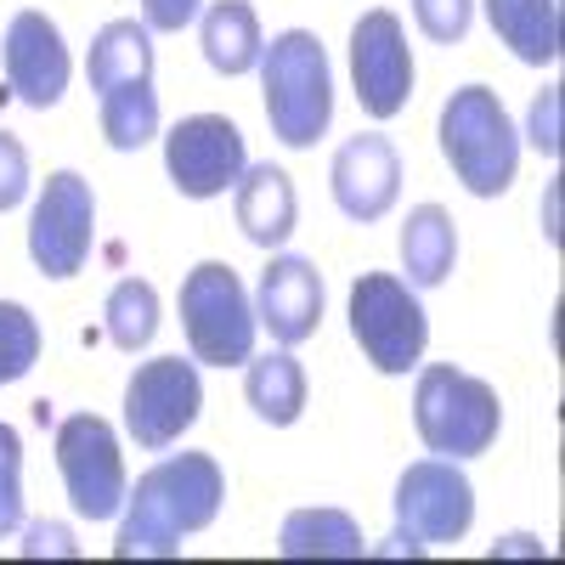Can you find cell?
<instances>
[{
	"mask_svg": "<svg viewBox=\"0 0 565 565\" xmlns=\"http://www.w3.org/2000/svg\"><path fill=\"white\" fill-rule=\"evenodd\" d=\"M328 181H334V204L351 215V221H385L396 193H402V159L391 148V136L380 130H362L351 136L345 148L328 164Z\"/></svg>",
	"mask_w": 565,
	"mask_h": 565,
	"instance_id": "14",
	"label": "cell"
},
{
	"mask_svg": "<svg viewBox=\"0 0 565 565\" xmlns=\"http://www.w3.org/2000/svg\"><path fill=\"white\" fill-rule=\"evenodd\" d=\"M57 476L68 487V503L79 521H114L125 509V458L114 424L97 413H68L57 424Z\"/></svg>",
	"mask_w": 565,
	"mask_h": 565,
	"instance_id": "7",
	"label": "cell"
},
{
	"mask_svg": "<svg viewBox=\"0 0 565 565\" xmlns=\"http://www.w3.org/2000/svg\"><path fill=\"white\" fill-rule=\"evenodd\" d=\"M204 63L226 79H238L260 63L266 52V40H260V18L249 0H215V7L204 12Z\"/></svg>",
	"mask_w": 565,
	"mask_h": 565,
	"instance_id": "19",
	"label": "cell"
},
{
	"mask_svg": "<svg viewBox=\"0 0 565 565\" xmlns=\"http://www.w3.org/2000/svg\"><path fill=\"white\" fill-rule=\"evenodd\" d=\"M277 554L282 559H362L367 543L345 509H295L282 521Z\"/></svg>",
	"mask_w": 565,
	"mask_h": 565,
	"instance_id": "20",
	"label": "cell"
},
{
	"mask_svg": "<svg viewBox=\"0 0 565 565\" xmlns=\"http://www.w3.org/2000/svg\"><path fill=\"white\" fill-rule=\"evenodd\" d=\"M295 181L282 175L277 164H249L238 175V226H244V238L255 249H277V244H289V232H295Z\"/></svg>",
	"mask_w": 565,
	"mask_h": 565,
	"instance_id": "16",
	"label": "cell"
},
{
	"mask_svg": "<svg viewBox=\"0 0 565 565\" xmlns=\"http://www.w3.org/2000/svg\"><path fill=\"white\" fill-rule=\"evenodd\" d=\"M532 148L543 159H559V90H543L532 103Z\"/></svg>",
	"mask_w": 565,
	"mask_h": 565,
	"instance_id": "30",
	"label": "cell"
},
{
	"mask_svg": "<svg viewBox=\"0 0 565 565\" xmlns=\"http://www.w3.org/2000/svg\"><path fill=\"white\" fill-rule=\"evenodd\" d=\"M373 554H385V559H402V554H407V559H418V554H424V543H418L413 532H402V526H396V532L385 537V548H373Z\"/></svg>",
	"mask_w": 565,
	"mask_h": 565,
	"instance_id": "32",
	"label": "cell"
},
{
	"mask_svg": "<svg viewBox=\"0 0 565 565\" xmlns=\"http://www.w3.org/2000/svg\"><path fill=\"white\" fill-rule=\"evenodd\" d=\"M244 396L249 407L271 424V430H289V424L306 413V367L289 356V345L271 351V356H249L244 362Z\"/></svg>",
	"mask_w": 565,
	"mask_h": 565,
	"instance_id": "22",
	"label": "cell"
},
{
	"mask_svg": "<svg viewBox=\"0 0 565 565\" xmlns=\"http://www.w3.org/2000/svg\"><path fill=\"white\" fill-rule=\"evenodd\" d=\"M23 526V441L12 424H0V537Z\"/></svg>",
	"mask_w": 565,
	"mask_h": 565,
	"instance_id": "26",
	"label": "cell"
},
{
	"mask_svg": "<svg viewBox=\"0 0 565 565\" xmlns=\"http://www.w3.org/2000/svg\"><path fill=\"white\" fill-rule=\"evenodd\" d=\"M351 340L380 373L418 367L424 345H430V317H424L413 282L391 271H362L351 282Z\"/></svg>",
	"mask_w": 565,
	"mask_h": 565,
	"instance_id": "6",
	"label": "cell"
},
{
	"mask_svg": "<svg viewBox=\"0 0 565 565\" xmlns=\"http://www.w3.org/2000/svg\"><path fill=\"white\" fill-rule=\"evenodd\" d=\"M85 74H90V90H114V85H130V79H153V29L136 23V18H114L97 29L90 40V57H85Z\"/></svg>",
	"mask_w": 565,
	"mask_h": 565,
	"instance_id": "18",
	"label": "cell"
},
{
	"mask_svg": "<svg viewBox=\"0 0 565 565\" xmlns=\"http://www.w3.org/2000/svg\"><path fill=\"white\" fill-rule=\"evenodd\" d=\"M0 63H7V90L29 108H57L68 90V45L63 29L45 12H18L7 23V40H0Z\"/></svg>",
	"mask_w": 565,
	"mask_h": 565,
	"instance_id": "13",
	"label": "cell"
},
{
	"mask_svg": "<svg viewBox=\"0 0 565 565\" xmlns=\"http://www.w3.org/2000/svg\"><path fill=\"white\" fill-rule=\"evenodd\" d=\"M498 554H537V548H532V537H509V548H498Z\"/></svg>",
	"mask_w": 565,
	"mask_h": 565,
	"instance_id": "33",
	"label": "cell"
},
{
	"mask_svg": "<svg viewBox=\"0 0 565 565\" xmlns=\"http://www.w3.org/2000/svg\"><path fill=\"white\" fill-rule=\"evenodd\" d=\"M413 430L436 458H481L503 430V402L476 373L436 362L413 385Z\"/></svg>",
	"mask_w": 565,
	"mask_h": 565,
	"instance_id": "3",
	"label": "cell"
},
{
	"mask_svg": "<svg viewBox=\"0 0 565 565\" xmlns=\"http://www.w3.org/2000/svg\"><path fill=\"white\" fill-rule=\"evenodd\" d=\"M164 170L181 199H221L249 170L244 130L226 114H193L164 136Z\"/></svg>",
	"mask_w": 565,
	"mask_h": 565,
	"instance_id": "11",
	"label": "cell"
},
{
	"mask_svg": "<svg viewBox=\"0 0 565 565\" xmlns=\"http://www.w3.org/2000/svg\"><path fill=\"white\" fill-rule=\"evenodd\" d=\"M351 85L367 119H396L413 97V52L396 12L373 7L351 29Z\"/></svg>",
	"mask_w": 565,
	"mask_h": 565,
	"instance_id": "12",
	"label": "cell"
},
{
	"mask_svg": "<svg viewBox=\"0 0 565 565\" xmlns=\"http://www.w3.org/2000/svg\"><path fill=\"white\" fill-rule=\"evenodd\" d=\"M260 328H271L277 345H306L322 322V277L306 255H277L260 271V295H255Z\"/></svg>",
	"mask_w": 565,
	"mask_h": 565,
	"instance_id": "15",
	"label": "cell"
},
{
	"mask_svg": "<svg viewBox=\"0 0 565 565\" xmlns=\"http://www.w3.org/2000/svg\"><path fill=\"white\" fill-rule=\"evenodd\" d=\"M29 199V153H23V141L0 130V215L18 210Z\"/></svg>",
	"mask_w": 565,
	"mask_h": 565,
	"instance_id": "28",
	"label": "cell"
},
{
	"mask_svg": "<svg viewBox=\"0 0 565 565\" xmlns=\"http://www.w3.org/2000/svg\"><path fill=\"white\" fill-rule=\"evenodd\" d=\"M97 103H103V136H108L114 153H136L159 136V90H153V79L114 85Z\"/></svg>",
	"mask_w": 565,
	"mask_h": 565,
	"instance_id": "23",
	"label": "cell"
},
{
	"mask_svg": "<svg viewBox=\"0 0 565 565\" xmlns=\"http://www.w3.org/2000/svg\"><path fill=\"white\" fill-rule=\"evenodd\" d=\"M255 328L260 317L226 260H204L181 277V334L193 345V362L244 367L255 356Z\"/></svg>",
	"mask_w": 565,
	"mask_h": 565,
	"instance_id": "5",
	"label": "cell"
},
{
	"mask_svg": "<svg viewBox=\"0 0 565 565\" xmlns=\"http://www.w3.org/2000/svg\"><path fill=\"white\" fill-rule=\"evenodd\" d=\"M74 559L79 554V543H74V532L63 526V521H34L29 532H23V559Z\"/></svg>",
	"mask_w": 565,
	"mask_h": 565,
	"instance_id": "29",
	"label": "cell"
},
{
	"mask_svg": "<svg viewBox=\"0 0 565 565\" xmlns=\"http://www.w3.org/2000/svg\"><path fill=\"white\" fill-rule=\"evenodd\" d=\"M441 153H447L452 175L476 199L509 193L514 170H521V136H514L492 85H463V90L447 97V108H441Z\"/></svg>",
	"mask_w": 565,
	"mask_h": 565,
	"instance_id": "4",
	"label": "cell"
},
{
	"mask_svg": "<svg viewBox=\"0 0 565 565\" xmlns=\"http://www.w3.org/2000/svg\"><path fill=\"white\" fill-rule=\"evenodd\" d=\"M40 362V322L29 306L0 300V385H18Z\"/></svg>",
	"mask_w": 565,
	"mask_h": 565,
	"instance_id": "25",
	"label": "cell"
},
{
	"mask_svg": "<svg viewBox=\"0 0 565 565\" xmlns=\"http://www.w3.org/2000/svg\"><path fill=\"white\" fill-rule=\"evenodd\" d=\"M260 90H266V119L282 148H317V136L334 119V74L328 52L311 29H282L260 52Z\"/></svg>",
	"mask_w": 565,
	"mask_h": 565,
	"instance_id": "2",
	"label": "cell"
},
{
	"mask_svg": "<svg viewBox=\"0 0 565 565\" xmlns=\"http://www.w3.org/2000/svg\"><path fill=\"white\" fill-rule=\"evenodd\" d=\"M103 317H108V340H114L119 351H130V356L148 351L153 334H159V295H153V282H141V277L114 282Z\"/></svg>",
	"mask_w": 565,
	"mask_h": 565,
	"instance_id": "24",
	"label": "cell"
},
{
	"mask_svg": "<svg viewBox=\"0 0 565 565\" xmlns=\"http://www.w3.org/2000/svg\"><path fill=\"white\" fill-rule=\"evenodd\" d=\"M396 526L413 532L424 548L430 543H458L476 526V487L458 469V458H418L396 481Z\"/></svg>",
	"mask_w": 565,
	"mask_h": 565,
	"instance_id": "10",
	"label": "cell"
},
{
	"mask_svg": "<svg viewBox=\"0 0 565 565\" xmlns=\"http://www.w3.org/2000/svg\"><path fill=\"white\" fill-rule=\"evenodd\" d=\"M199 18V0H141V23L153 34H181Z\"/></svg>",
	"mask_w": 565,
	"mask_h": 565,
	"instance_id": "31",
	"label": "cell"
},
{
	"mask_svg": "<svg viewBox=\"0 0 565 565\" xmlns=\"http://www.w3.org/2000/svg\"><path fill=\"white\" fill-rule=\"evenodd\" d=\"M452 260H458L452 215H447L441 204L407 210V226H402V266H407V282H413V289H436V282H447Z\"/></svg>",
	"mask_w": 565,
	"mask_h": 565,
	"instance_id": "21",
	"label": "cell"
},
{
	"mask_svg": "<svg viewBox=\"0 0 565 565\" xmlns=\"http://www.w3.org/2000/svg\"><path fill=\"white\" fill-rule=\"evenodd\" d=\"M487 23L521 63H559V0H487Z\"/></svg>",
	"mask_w": 565,
	"mask_h": 565,
	"instance_id": "17",
	"label": "cell"
},
{
	"mask_svg": "<svg viewBox=\"0 0 565 565\" xmlns=\"http://www.w3.org/2000/svg\"><path fill=\"white\" fill-rule=\"evenodd\" d=\"M413 18L436 45H458L476 18V0H413Z\"/></svg>",
	"mask_w": 565,
	"mask_h": 565,
	"instance_id": "27",
	"label": "cell"
},
{
	"mask_svg": "<svg viewBox=\"0 0 565 565\" xmlns=\"http://www.w3.org/2000/svg\"><path fill=\"white\" fill-rule=\"evenodd\" d=\"M90 244H97V193L79 170H52L29 215V260L52 282H63L85 271Z\"/></svg>",
	"mask_w": 565,
	"mask_h": 565,
	"instance_id": "8",
	"label": "cell"
},
{
	"mask_svg": "<svg viewBox=\"0 0 565 565\" xmlns=\"http://www.w3.org/2000/svg\"><path fill=\"white\" fill-rule=\"evenodd\" d=\"M226 498V476L210 452H175L153 463L130 492H125V521L114 537L119 559H175L181 537L215 526Z\"/></svg>",
	"mask_w": 565,
	"mask_h": 565,
	"instance_id": "1",
	"label": "cell"
},
{
	"mask_svg": "<svg viewBox=\"0 0 565 565\" xmlns=\"http://www.w3.org/2000/svg\"><path fill=\"white\" fill-rule=\"evenodd\" d=\"M204 407V385H199V367L181 362V356H153L130 373L125 385V430L136 447H170L193 430V418Z\"/></svg>",
	"mask_w": 565,
	"mask_h": 565,
	"instance_id": "9",
	"label": "cell"
}]
</instances>
